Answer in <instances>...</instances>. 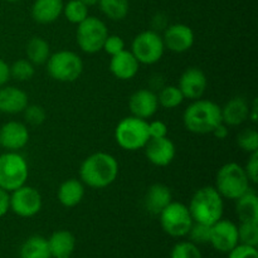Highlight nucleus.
<instances>
[{
  "label": "nucleus",
  "mask_w": 258,
  "mask_h": 258,
  "mask_svg": "<svg viewBox=\"0 0 258 258\" xmlns=\"http://www.w3.org/2000/svg\"><path fill=\"white\" fill-rule=\"evenodd\" d=\"M118 176V163L115 156L98 151L87 156L81 164L80 179L92 189H105L115 183Z\"/></svg>",
  "instance_id": "f257e3e1"
},
{
  "label": "nucleus",
  "mask_w": 258,
  "mask_h": 258,
  "mask_svg": "<svg viewBox=\"0 0 258 258\" xmlns=\"http://www.w3.org/2000/svg\"><path fill=\"white\" fill-rule=\"evenodd\" d=\"M221 122V106L211 100H194L184 110L183 123L189 133L198 135L212 134Z\"/></svg>",
  "instance_id": "f03ea898"
},
{
  "label": "nucleus",
  "mask_w": 258,
  "mask_h": 258,
  "mask_svg": "<svg viewBox=\"0 0 258 258\" xmlns=\"http://www.w3.org/2000/svg\"><path fill=\"white\" fill-rule=\"evenodd\" d=\"M188 208L194 222L212 226L223 218L224 199L214 186H203L193 194Z\"/></svg>",
  "instance_id": "7ed1b4c3"
},
{
  "label": "nucleus",
  "mask_w": 258,
  "mask_h": 258,
  "mask_svg": "<svg viewBox=\"0 0 258 258\" xmlns=\"http://www.w3.org/2000/svg\"><path fill=\"white\" fill-rule=\"evenodd\" d=\"M249 184L251 181L243 166L237 163H227L217 173L214 188L223 199L236 201L251 189Z\"/></svg>",
  "instance_id": "20e7f679"
},
{
  "label": "nucleus",
  "mask_w": 258,
  "mask_h": 258,
  "mask_svg": "<svg viewBox=\"0 0 258 258\" xmlns=\"http://www.w3.org/2000/svg\"><path fill=\"white\" fill-rule=\"evenodd\" d=\"M45 64L48 75L57 82H75L83 72L82 58L72 50H58L53 53Z\"/></svg>",
  "instance_id": "39448f33"
},
{
  "label": "nucleus",
  "mask_w": 258,
  "mask_h": 258,
  "mask_svg": "<svg viewBox=\"0 0 258 258\" xmlns=\"http://www.w3.org/2000/svg\"><path fill=\"white\" fill-rule=\"evenodd\" d=\"M149 139L148 121L133 115L122 118L115 128L116 143L126 151H138L144 149Z\"/></svg>",
  "instance_id": "423d86ee"
},
{
  "label": "nucleus",
  "mask_w": 258,
  "mask_h": 258,
  "mask_svg": "<svg viewBox=\"0 0 258 258\" xmlns=\"http://www.w3.org/2000/svg\"><path fill=\"white\" fill-rule=\"evenodd\" d=\"M28 176L27 160L18 151H7L0 155V188L10 193L27 184Z\"/></svg>",
  "instance_id": "0eeeda50"
},
{
  "label": "nucleus",
  "mask_w": 258,
  "mask_h": 258,
  "mask_svg": "<svg viewBox=\"0 0 258 258\" xmlns=\"http://www.w3.org/2000/svg\"><path fill=\"white\" fill-rule=\"evenodd\" d=\"M108 35L105 22L96 17L88 15L82 23L77 25L76 40L81 50L87 54H95L102 50L103 43Z\"/></svg>",
  "instance_id": "6e6552de"
},
{
  "label": "nucleus",
  "mask_w": 258,
  "mask_h": 258,
  "mask_svg": "<svg viewBox=\"0 0 258 258\" xmlns=\"http://www.w3.org/2000/svg\"><path fill=\"white\" fill-rule=\"evenodd\" d=\"M130 52L140 64L151 66L163 58L165 45L156 30H144L134 38Z\"/></svg>",
  "instance_id": "1a4fd4ad"
},
{
  "label": "nucleus",
  "mask_w": 258,
  "mask_h": 258,
  "mask_svg": "<svg viewBox=\"0 0 258 258\" xmlns=\"http://www.w3.org/2000/svg\"><path fill=\"white\" fill-rule=\"evenodd\" d=\"M159 218L163 231L174 238L185 237L194 222L188 206L180 202H171L159 214Z\"/></svg>",
  "instance_id": "9d476101"
},
{
  "label": "nucleus",
  "mask_w": 258,
  "mask_h": 258,
  "mask_svg": "<svg viewBox=\"0 0 258 258\" xmlns=\"http://www.w3.org/2000/svg\"><path fill=\"white\" fill-rule=\"evenodd\" d=\"M10 211L22 218H32L37 216L43 206L42 196L33 186L24 184L9 193Z\"/></svg>",
  "instance_id": "9b49d317"
},
{
  "label": "nucleus",
  "mask_w": 258,
  "mask_h": 258,
  "mask_svg": "<svg viewBox=\"0 0 258 258\" xmlns=\"http://www.w3.org/2000/svg\"><path fill=\"white\" fill-rule=\"evenodd\" d=\"M209 244L216 251L228 253L238 244V228L237 224L229 219L221 218L211 226Z\"/></svg>",
  "instance_id": "f8f14e48"
},
{
  "label": "nucleus",
  "mask_w": 258,
  "mask_h": 258,
  "mask_svg": "<svg viewBox=\"0 0 258 258\" xmlns=\"http://www.w3.org/2000/svg\"><path fill=\"white\" fill-rule=\"evenodd\" d=\"M161 38H163L165 49L173 53L188 52L189 49H191L196 40L193 29L189 25L181 24V23L168 25Z\"/></svg>",
  "instance_id": "ddd939ff"
},
{
  "label": "nucleus",
  "mask_w": 258,
  "mask_h": 258,
  "mask_svg": "<svg viewBox=\"0 0 258 258\" xmlns=\"http://www.w3.org/2000/svg\"><path fill=\"white\" fill-rule=\"evenodd\" d=\"M179 90L184 98L194 101L202 98L208 87V78L206 73L198 67H189L181 73L178 83Z\"/></svg>",
  "instance_id": "4468645a"
},
{
  "label": "nucleus",
  "mask_w": 258,
  "mask_h": 258,
  "mask_svg": "<svg viewBox=\"0 0 258 258\" xmlns=\"http://www.w3.org/2000/svg\"><path fill=\"white\" fill-rule=\"evenodd\" d=\"M29 143V130L20 121H8L0 127V148L7 151H19Z\"/></svg>",
  "instance_id": "2eb2a0df"
},
{
  "label": "nucleus",
  "mask_w": 258,
  "mask_h": 258,
  "mask_svg": "<svg viewBox=\"0 0 258 258\" xmlns=\"http://www.w3.org/2000/svg\"><path fill=\"white\" fill-rule=\"evenodd\" d=\"M144 150H145L146 159L153 165L159 166V168L170 165L176 154L175 145L168 136L159 139H149L146 145L144 146Z\"/></svg>",
  "instance_id": "dca6fc26"
},
{
  "label": "nucleus",
  "mask_w": 258,
  "mask_h": 258,
  "mask_svg": "<svg viewBox=\"0 0 258 258\" xmlns=\"http://www.w3.org/2000/svg\"><path fill=\"white\" fill-rule=\"evenodd\" d=\"M159 107L160 106L158 102V96L154 91L148 90V88L134 92L128 100V108H130L131 115L146 121L155 115Z\"/></svg>",
  "instance_id": "f3484780"
},
{
  "label": "nucleus",
  "mask_w": 258,
  "mask_h": 258,
  "mask_svg": "<svg viewBox=\"0 0 258 258\" xmlns=\"http://www.w3.org/2000/svg\"><path fill=\"white\" fill-rule=\"evenodd\" d=\"M29 105L27 92L15 86H2L0 87V112L5 115L22 113Z\"/></svg>",
  "instance_id": "a211bd4d"
},
{
  "label": "nucleus",
  "mask_w": 258,
  "mask_h": 258,
  "mask_svg": "<svg viewBox=\"0 0 258 258\" xmlns=\"http://www.w3.org/2000/svg\"><path fill=\"white\" fill-rule=\"evenodd\" d=\"M140 70V63L138 62L130 50H122L118 54L111 57L110 72L115 78L120 81L133 80Z\"/></svg>",
  "instance_id": "6ab92c4d"
},
{
  "label": "nucleus",
  "mask_w": 258,
  "mask_h": 258,
  "mask_svg": "<svg viewBox=\"0 0 258 258\" xmlns=\"http://www.w3.org/2000/svg\"><path fill=\"white\" fill-rule=\"evenodd\" d=\"M171 202H173V194L170 188L165 184L156 183L153 184L146 191L144 206L149 213L153 216H159Z\"/></svg>",
  "instance_id": "aec40b11"
},
{
  "label": "nucleus",
  "mask_w": 258,
  "mask_h": 258,
  "mask_svg": "<svg viewBox=\"0 0 258 258\" xmlns=\"http://www.w3.org/2000/svg\"><path fill=\"white\" fill-rule=\"evenodd\" d=\"M249 103L243 97H233L221 107L222 122L228 127H236L248 120Z\"/></svg>",
  "instance_id": "412c9836"
},
{
  "label": "nucleus",
  "mask_w": 258,
  "mask_h": 258,
  "mask_svg": "<svg viewBox=\"0 0 258 258\" xmlns=\"http://www.w3.org/2000/svg\"><path fill=\"white\" fill-rule=\"evenodd\" d=\"M63 0H34L30 14L39 24H52L62 15Z\"/></svg>",
  "instance_id": "4be33fe9"
},
{
  "label": "nucleus",
  "mask_w": 258,
  "mask_h": 258,
  "mask_svg": "<svg viewBox=\"0 0 258 258\" xmlns=\"http://www.w3.org/2000/svg\"><path fill=\"white\" fill-rule=\"evenodd\" d=\"M47 241L50 257L53 258L71 257L76 248L75 236L70 231H64V229L53 232L52 236Z\"/></svg>",
  "instance_id": "5701e85b"
},
{
  "label": "nucleus",
  "mask_w": 258,
  "mask_h": 258,
  "mask_svg": "<svg viewBox=\"0 0 258 258\" xmlns=\"http://www.w3.org/2000/svg\"><path fill=\"white\" fill-rule=\"evenodd\" d=\"M85 197V184L77 179H67L59 185L57 191L58 202L66 208H73L82 202Z\"/></svg>",
  "instance_id": "b1692460"
},
{
  "label": "nucleus",
  "mask_w": 258,
  "mask_h": 258,
  "mask_svg": "<svg viewBox=\"0 0 258 258\" xmlns=\"http://www.w3.org/2000/svg\"><path fill=\"white\" fill-rule=\"evenodd\" d=\"M236 214L242 222H254L258 223V197L253 190L248 191L236 199Z\"/></svg>",
  "instance_id": "393cba45"
},
{
  "label": "nucleus",
  "mask_w": 258,
  "mask_h": 258,
  "mask_svg": "<svg viewBox=\"0 0 258 258\" xmlns=\"http://www.w3.org/2000/svg\"><path fill=\"white\" fill-rule=\"evenodd\" d=\"M25 54L27 59L34 66L45 64L50 55L49 43L42 37L30 38L25 45Z\"/></svg>",
  "instance_id": "a878e982"
},
{
  "label": "nucleus",
  "mask_w": 258,
  "mask_h": 258,
  "mask_svg": "<svg viewBox=\"0 0 258 258\" xmlns=\"http://www.w3.org/2000/svg\"><path fill=\"white\" fill-rule=\"evenodd\" d=\"M20 258H49L50 252L47 238L42 236H32L22 244Z\"/></svg>",
  "instance_id": "bb28decb"
},
{
  "label": "nucleus",
  "mask_w": 258,
  "mask_h": 258,
  "mask_svg": "<svg viewBox=\"0 0 258 258\" xmlns=\"http://www.w3.org/2000/svg\"><path fill=\"white\" fill-rule=\"evenodd\" d=\"M98 7L106 18L111 20H123L130 10L128 0H98Z\"/></svg>",
  "instance_id": "cd10ccee"
},
{
  "label": "nucleus",
  "mask_w": 258,
  "mask_h": 258,
  "mask_svg": "<svg viewBox=\"0 0 258 258\" xmlns=\"http://www.w3.org/2000/svg\"><path fill=\"white\" fill-rule=\"evenodd\" d=\"M156 96H158L159 106L166 108V110H173V108L179 107L185 100L178 86L173 85L163 86Z\"/></svg>",
  "instance_id": "c85d7f7f"
},
{
  "label": "nucleus",
  "mask_w": 258,
  "mask_h": 258,
  "mask_svg": "<svg viewBox=\"0 0 258 258\" xmlns=\"http://www.w3.org/2000/svg\"><path fill=\"white\" fill-rule=\"evenodd\" d=\"M66 19L72 24L78 25L88 17V7H86L80 0H70L63 4V12Z\"/></svg>",
  "instance_id": "c756f323"
},
{
  "label": "nucleus",
  "mask_w": 258,
  "mask_h": 258,
  "mask_svg": "<svg viewBox=\"0 0 258 258\" xmlns=\"http://www.w3.org/2000/svg\"><path fill=\"white\" fill-rule=\"evenodd\" d=\"M35 66L27 58L18 59L10 66V78H14L18 82H27L34 77Z\"/></svg>",
  "instance_id": "7c9ffc66"
},
{
  "label": "nucleus",
  "mask_w": 258,
  "mask_h": 258,
  "mask_svg": "<svg viewBox=\"0 0 258 258\" xmlns=\"http://www.w3.org/2000/svg\"><path fill=\"white\" fill-rule=\"evenodd\" d=\"M237 145L246 153H258V133L254 127L243 128L236 138Z\"/></svg>",
  "instance_id": "2f4dec72"
},
{
  "label": "nucleus",
  "mask_w": 258,
  "mask_h": 258,
  "mask_svg": "<svg viewBox=\"0 0 258 258\" xmlns=\"http://www.w3.org/2000/svg\"><path fill=\"white\" fill-rule=\"evenodd\" d=\"M238 228V243L257 247L258 244V223L254 222H242Z\"/></svg>",
  "instance_id": "473e14b6"
},
{
  "label": "nucleus",
  "mask_w": 258,
  "mask_h": 258,
  "mask_svg": "<svg viewBox=\"0 0 258 258\" xmlns=\"http://www.w3.org/2000/svg\"><path fill=\"white\" fill-rule=\"evenodd\" d=\"M170 258H202L201 249L190 241L178 242L170 252Z\"/></svg>",
  "instance_id": "72a5a7b5"
},
{
  "label": "nucleus",
  "mask_w": 258,
  "mask_h": 258,
  "mask_svg": "<svg viewBox=\"0 0 258 258\" xmlns=\"http://www.w3.org/2000/svg\"><path fill=\"white\" fill-rule=\"evenodd\" d=\"M190 242L194 244H207L209 243V236H211V226L207 224L198 223V222H193L190 229H189L188 234Z\"/></svg>",
  "instance_id": "f704fd0d"
},
{
  "label": "nucleus",
  "mask_w": 258,
  "mask_h": 258,
  "mask_svg": "<svg viewBox=\"0 0 258 258\" xmlns=\"http://www.w3.org/2000/svg\"><path fill=\"white\" fill-rule=\"evenodd\" d=\"M25 123L30 126H40L47 118V112L39 105H28L23 111Z\"/></svg>",
  "instance_id": "c9c22d12"
},
{
  "label": "nucleus",
  "mask_w": 258,
  "mask_h": 258,
  "mask_svg": "<svg viewBox=\"0 0 258 258\" xmlns=\"http://www.w3.org/2000/svg\"><path fill=\"white\" fill-rule=\"evenodd\" d=\"M125 49V42H123V39L120 35L116 34H108L102 47V50H105L111 57L115 54H118V53H121Z\"/></svg>",
  "instance_id": "e433bc0d"
},
{
  "label": "nucleus",
  "mask_w": 258,
  "mask_h": 258,
  "mask_svg": "<svg viewBox=\"0 0 258 258\" xmlns=\"http://www.w3.org/2000/svg\"><path fill=\"white\" fill-rule=\"evenodd\" d=\"M228 258H258L257 247L238 243L228 252Z\"/></svg>",
  "instance_id": "4c0bfd02"
},
{
  "label": "nucleus",
  "mask_w": 258,
  "mask_h": 258,
  "mask_svg": "<svg viewBox=\"0 0 258 258\" xmlns=\"http://www.w3.org/2000/svg\"><path fill=\"white\" fill-rule=\"evenodd\" d=\"M148 133L150 139H159L168 136V125L160 120L148 122Z\"/></svg>",
  "instance_id": "58836bf2"
},
{
  "label": "nucleus",
  "mask_w": 258,
  "mask_h": 258,
  "mask_svg": "<svg viewBox=\"0 0 258 258\" xmlns=\"http://www.w3.org/2000/svg\"><path fill=\"white\" fill-rule=\"evenodd\" d=\"M246 170L247 176L249 181L253 184H257L258 181V153L249 154V159L246 163V166H243Z\"/></svg>",
  "instance_id": "ea45409f"
},
{
  "label": "nucleus",
  "mask_w": 258,
  "mask_h": 258,
  "mask_svg": "<svg viewBox=\"0 0 258 258\" xmlns=\"http://www.w3.org/2000/svg\"><path fill=\"white\" fill-rule=\"evenodd\" d=\"M9 199V193L7 190H4V189L0 188V218L4 217L10 211Z\"/></svg>",
  "instance_id": "a19ab883"
},
{
  "label": "nucleus",
  "mask_w": 258,
  "mask_h": 258,
  "mask_svg": "<svg viewBox=\"0 0 258 258\" xmlns=\"http://www.w3.org/2000/svg\"><path fill=\"white\" fill-rule=\"evenodd\" d=\"M10 80V66L0 58V87L5 86Z\"/></svg>",
  "instance_id": "79ce46f5"
},
{
  "label": "nucleus",
  "mask_w": 258,
  "mask_h": 258,
  "mask_svg": "<svg viewBox=\"0 0 258 258\" xmlns=\"http://www.w3.org/2000/svg\"><path fill=\"white\" fill-rule=\"evenodd\" d=\"M228 126L224 125L223 122L219 123L218 126H217L216 128H214L213 131H212V135L216 136L218 140H224V139L227 138V136L229 135V130H228Z\"/></svg>",
  "instance_id": "37998d69"
},
{
  "label": "nucleus",
  "mask_w": 258,
  "mask_h": 258,
  "mask_svg": "<svg viewBox=\"0 0 258 258\" xmlns=\"http://www.w3.org/2000/svg\"><path fill=\"white\" fill-rule=\"evenodd\" d=\"M257 110H258V102L257 100H253V102L249 105V115H248V120H251L253 123L257 122Z\"/></svg>",
  "instance_id": "c03bdc74"
},
{
  "label": "nucleus",
  "mask_w": 258,
  "mask_h": 258,
  "mask_svg": "<svg viewBox=\"0 0 258 258\" xmlns=\"http://www.w3.org/2000/svg\"><path fill=\"white\" fill-rule=\"evenodd\" d=\"M81 3L86 5V7H93V5H97L98 4V0H80Z\"/></svg>",
  "instance_id": "a18cd8bd"
},
{
  "label": "nucleus",
  "mask_w": 258,
  "mask_h": 258,
  "mask_svg": "<svg viewBox=\"0 0 258 258\" xmlns=\"http://www.w3.org/2000/svg\"><path fill=\"white\" fill-rule=\"evenodd\" d=\"M4 2H8V3H17V2H20V0H4Z\"/></svg>",
  "instance_id": "49530a36"
},
{
  "label": "nucleus",
  "mask_w": 258,
  "mask_h": 258,
  "mask_svg": "<svg viewBox=\"0 0 258 258\" xmlns=\"http://www.w3.org/2000/svg\"><path fill=\"white\" fill-rule=\"evenodd\" d=\"M59 258H71V257H59Z\"/></svg>",
  "instance_id": "de8ad7c7"
},
{
  "label": "nucleus",
  "mask_w": 258,
  "mask_h": 258,
  "mask_svg": "<svg viewBox=\"0 0 258 258\" xmlns=\"http://www.w3.org/2000/svg\"><path fill=\"white\" fill-rule=\"evenodd\" d=\"M49 258H53V257H49Z\"/></svg>",
  "instance_id": "09e8293b"
}]
</instances>
